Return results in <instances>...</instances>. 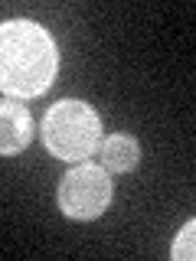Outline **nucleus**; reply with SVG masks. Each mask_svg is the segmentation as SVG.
Instances as JSON below:
<instances>
[{
	"instance_id": "1",
	"label": "nucleus",
	"mask_w": 196,
	"mask_h": 261,
	"mask_svg": "<svg viewBox=\"0 0 196 261\" xmlns=\"http://www.w3.org/2000/svg\"><path fill=\"white\" fill-rule=\"evenodd\" d=\"M59 72V49L33 20L0 23V92L10 98H36Z\"/></svg>"
},
{
	"instance_id": "2",
	"label": "nucleus",
	"mask_w": 196,
	"mask_h": 261,
	"mask_svg": "<svg viewBox=\"0 0 196 261\" xmlns=\"http://www.w3.org/2000/svg\"><path fill=\"white\" fill-rule=\"evenodd\" d=\"M43 144L59 160H85L102 141V121L85 101L62 98L43 118Z\"/></svg>"
},
{
	"instance_id": "3",
	"label": "nucleus",
	"mask_w": 196,
	"mask_h": 261,
	"mask_svg": "<svg viewBox=\"0 0 196 261\" xmlns=\"http://www.w3.org/2000/svg\"><path fill=\"white\" fill-rule=\"evenodd\" d=\"M111 173L105 167L95 163H79L69 173L62 176L56 202H59L65 219H76V222H92L105 209L111 206Z\"/></svg>"
},
{
	"instance_id": "4",
	"label": "nucleus",
	"mask_w": 196,
	"mask_h": 261,
	"mask_svg": "<svg viewBox=\"0 0 196 261\" xmlns=\"http://www.w3.org/2000/svg\"><path fill=\"white\" fill-rule=\"evenodd\" d=\"M33 141V118L13 98L0 101V153L10 157V153L27 150V144Z\"/></svg>"
},
{
	"instance_id": "5",
	"label": "nucleus",
	"mask_w": 196,
	"mask_h": 261,
	"mask_svg": "<svg viewBox=\"0 0 196 261\" xmlns=\"http://www.w3.org/2000/svg\"><path fill=\"white\" fill-rule=\"evenodd\" d=\"M98 150H102V167L108 173H128L141 160V144L131 134H108L105 141H98Z\"/></svg>"
},
{
	"instance_id": "6",
	"label": "nucleus",
	"mask_w": 196,
	"mask_h": 261,
	"mask_svg": "<svg viewBox=\"0 0 196 261\" xmlns=\"http://www.w3.org/2000/svg\"><path fill=\"white\" fill-rule=\"evenodd\" d=\"M193 232H196V222L190 219L183 228H180V235H177V242H174V261H193V255H196V248H193Z\"/></svg>"
}]
</instances>
